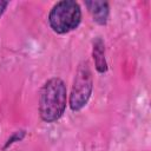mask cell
<instances>
[{
  "mask_svg": "<svg viewBox=\"0 0 151 151\" xmlns=\"http://www.w3.org/2000/svg\"><path fill=\"white\" fill-rule=\"evenodd\" d=\"M67 105V88L63 79L50 78L39 92V116L45 123H54L61 118Z\"/></svg>",
  "mask_w": 151,
  "mask_h": 151,
  "instance_id": "6da1fadb",
  "label": "cell"
},
{
  "mask_svg": "<svg viewBox=\"0 0 151 151\" xmlns=\"http://www.w3.org/2000/svg\"><path fill=\"white\" fill-rule=\"evenodd\" d=\"M47 20L55 33L66 34L76 29L81 21L80 5L73 0L58 1L51 8Z\"/></svg>",
  "mask_w": 151,
  "mask_h": 151,
  "instance_id": "7a4b0ae2",
  "label": "cell"
},
{
  "mask_svg": "<svg viewBox=\"0 0 151 151\" xmlns=\"http://www.w3.org/2000/svg\"><path fill=\"white\" fill-rule=\"evenodd\" d=\"M92 90L93 77L90 64L87 60H85L81 61L77 68L68 98V105L73 112H79L87 105L92 94Z\"/></svg>",
  "mask_w": 151,
  "mask_h": 151,
  "instance_id": "3957f363",
  "label": "cell"
},
{
  "mask_svg": "<svg viewBox=\"0 0 151 151\" xmlns=\"http://www.w3.org/2000/svg\"><path fill=\"white\" fill-rule=\"evenodd\" d=\"M85 6L87 7L88 13L91 14L94 22L98 25H105L110 15L109 2L106 1H86Z\"/></svg>",
  "mask_w": 151,
  "mask_h": 151,
  "instance_id": "277c9868",
  "label": "cell"
},
{
  "mask_svg": "<svg viewBox=\"0 0 151 151\" xmlns=\"http://www.w3.org/2000/svg\"><path fill=\"white\" fill-rule=\"evenodd\" d=\"M92 58L94 67L99 73H105L109 70L105 53V42L100 37H97L92 44Z\"/></svg>",
  "mask_w": 151,
  "mask_h": 151,
  "instance_id": "5b68a950",
  "label": "cell"
},
{
  "mask_svg": "<svg viewBox=\"0 0 151 151\" xmlns=\"http://www.w3.org/2000/svg\"><path fill=\"white\" fill-rule=\"evenodd\" d=\"M25 136H26V132L24 131V130H20V131H15L8 139H7V142H6V144H5V149L6 147H8V146H11L12 144H14V143H17V142H20V140H22L24 138H25Z\"/></svg>",
  "mask_w": 151,
  "mask_h": 151,
  "instance_id": "8992f818",
  "label": "cell"
},
{
  "mask_svg": "<svg viewBox=\"0 0 151 151\" xmlns=\"http://www.w3.org/2000/svg\"><path fill=\"white\" fill-rule=\"evenodd\" d=\"M8 5H9L8 1H0V17L5 13V11H6V8H7Z\"/></svg>",
  "mask_w": 151,
  "mask_h": 151,
  "instance_id": "52a82bcc",
  "label": "cell"
}]
</instances>
